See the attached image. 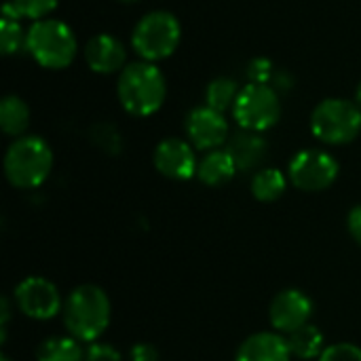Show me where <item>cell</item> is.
<instances>
[{
  "mask_svg": "<svg viewBox=\"0 0 361 361\" xmlns=\"http://www.w3.org/2000/svg\"><path fill=\"white\" fill-rule=\"evenodd\" d=\"M61 315L72 338L80 343H97V338L110 326L112 305L99 286L82 283L68 294Z\"/></svg>",
  "mask_w": 361,
  "mask_h": 361,
  "instance_id": "obj_1",
  "label": "cell"
},
{
  "mask_svg": "<svg viewBox=\"0 0 361 361\" xmlns=\"http://www.w3.org/2000/svg\"><path fill=\"white\" fill-rule=\"evenodd\" d=\"M118 99L131 116H150L161 110L167 97V80L152 61H135L118 74Z\"/></svg>",
  "mask_w": 361,
  "mask_h": 361,
  "instance_id": "obj_2",
  "label": "cell"
},
{
  "mask_svg": "<svg viewBox=\"0 0 361 361\" xmlns=\"http://www.w3.org/2000/svg\"><path fill=\"white\" fill-rule=\"evenodd\" d=\"M53 169V150L38 135L17 137L4 154V176L21 190L38 188Z\"/></svg>",
  "mask_w": 361,
  "mask_h": 361,
  "instance_id": "obj_3",
  "label": "cell"
},
{
  "mask_svg": "<svg viewBox=\"0 0 361 361\" xmlns=\"http://www.w3.org/2000/svg\"><path fill=\"white\" fill-rule=\"evenodd\" d=\"M25 51L34 57V61L47 70H63L68 68L76 53L78 40L70 25L59 19H40L25 34Z\"/></svg>",
  "mask_w": 361,
  "mask_h": 361,
  "instance_id": "obj_4",
  "label": "cell"
},
{
  "mask_svg": "<svg viewBox=\"0 0 361 361\" xmlns=\"http://www.w3.org/2000/svg\"><path fill=\"white\" fill-rule=\"evenodd\" d=\"M311 131L319 142L330 146L353 142L361 131V106L343 97L324 99L311 114Z\"/></svg>",
  "mask_w": 361,
  "mask_h": 361,
  "instance_id": "obj_5",
  "label": "cell"
},
{
  "mask_svg": "<svg viewBox=\"0 0 361 361\" xmlns=\"http://www.w3.org/2000/svg\"><path fill=\"white\" fill-rule=\"evenodd\" d=\"M182 40V25L173 13L152 11L144 15L131 34V44L144 61H161L169 57Z\"/></svg>",
  "mask_w": 361,
  "mask_h": 361,
  "instance_id": "obj_6",
  "label": "cell"
},
{
  "mask_svg": "<svg viewBox=\"0 0 361 361\" xmlns=\"http://www.w3.org/2000/svg\"><path fill=\"white\" fill-rule=\"evenodd\" d=\"M235 121L245 131L262 133L275 127L281 118V99L273 85L247 82L233 108Z\"/></svg>",
  "mask_w": 361,
  "mask_h": 361,
  "instance_id": "obj_7",
  "label": "cell"
},
{
  "mask_svg": "<svg viewBox=\"0 0 361 361\" xmlns=\"http://www.w3.org/2000/svg\"><path fill=\"white\" fill-rule=\"evenodd\" d=\"M338 171V161L330 152L317 148L296 152L288 165L290 182L305 192H322L330 188L336 182Z\"/></svg>",
  "mask_w": 361,
  "mask_h": 361,
  "instance_id": "obj_8",
  "label": "cell"
},
{
  "mask_svg": "<svg viewBox=\"0 0 361 361\" xmlns=\"http://www.w3.org/2000/svg\"><path fill=\"white\" fill-rule=\"evenodd\" d=\"M17 309L36 322H44L55 317L63 309V300L55 283L44 277H25L17 283L13 292Z\"/></svg>",
  "mask_w": 361,
  "mask_h": 361,
  "instance_id": "obj_9",
  "label": "cell"
},
{
  "mask_svg": "<svg viewBox=\"0 0 361 361\" xmlns=\"http://www.w3.org/2000/svg\"><path fill=\"white\" fill-rule=\"evenodd\" d=\"M313 311H315V305L309 294H305L302 290H296V288H288V290H281L271 300L269 319H271V326L275 328V332L288 336L294 330L311 324Z\"/></svg>",
  "mask_w": 361,
  "mask_h": 361,
  "instance_id": "obj_10",
  "label": "cell"
},
{
  "mask_svg": "<svg viewBox=\"0 0 361 361\" xmlns=\"http://www.w3.org/2000/svg\"><path fill=\"white\" fill-rule=\"evenodd\" d=\"M186 135L199 150H218L224 142H228V123L224 112H218L209 106L190 110L186 116Z\"/></svg>",
  "mask_w": 361,
  "mask_h": 361,
  "instance_id": "obj_11",
  "label": "cell"
},
{
  "mask_svg": "<svg viewBox=\"0 0 361 361\" xmlns=\"http://www.w3.org/2000/svg\"><path fill=\"white\" fill-rule=\"evenodd\" d=\"M152 163L157 171L169 180H190L192 176H197V167H199L192 146L180 137L163 140L154 148Z\"/></svg>",
  "mask_w": 361,
  "mask_h": 361,
  "instance_id": "obj_12",
  "label": "cell"
},
{
  "mask_svg": "<svg viewBox=\"0 0 361 361\" xmlns=\"http://www.w3.org/2000/svg\"><path fill=\"white\" fill-rule=\"evenodd\" d=\"M85 59L93 72L114 74V72H123L127 61V51L118 38L110 34H97L85 47Z\"/></svg>",
  "mask_w": 361,
  "mask_h": 361,
  "instance_id": "obj_13",
  "label": "cell"
},
{
  "mask_svg": "<svg viewBox=\"0 0 361 361\" xmlns=\"http://www.w3.org/2000/svg\"><path fill=\"white\" fill-rule=\"evenodd\" d=\"M292 353L288 341L279 332H256L247 336L239 349L235 361H290Z\"/></svg>",
  "mask_w": 361,
  "mask_h": 361,
  "instance_id": "obj_14",
  "label": "cell"
},
{
  "mask_svg": "<svg viewBox=\"0 0 361 361\" xmlns=\"http://www.w3.org/2000/svg\"><path fill=\"white\" fill-rule=\"evenodd\" d=\"M226 150L233 157L239 171H252L260 167L267 157V140L256 131L241 129L226 142Z\"/></svg>",
  "mask_w": 361,
  "mask_h": 361,
  "instance_id": "obj_15",
  "label": "cell"
},
{
  "mask_svg": "<svg viewBox=\"0 0 361 361\" xmlns=\"http://www.w3.org/2000/svg\"><path fill=\"white\" fill-rule=\"evenodd\" d=\"M237 165L233 161V157L228 154V150L224 148H218V150H209L201 161H199V167H197V178L207 184V186H224L228 184L235 173H237Z\"/></svg>",
  "mask_w": 361,
  "mask_h": 361,
  "instance_id": "obj_16",
  "label": "cell"
},
{
  "mask_svg": "<svg viewBox=\"0 0 361 361\" xmlns=\"http://www.w3.org/2000/svg\"><path fill=\"white\" fill-rule=\"evenodd\" d=\"M286 341H288L292 357H298V360H319L322 353L326 351V336L313 324H307L294 330L292 334L286 336Z\"/></svg>",
  "mask_w": 361,
  "mask_h": 361,
  "instance_id": "obj_17",
  "label": "cell"
},
{
  "mask_svg": "<svg viewBox=\"0 0 361 361\" xmlns=\"http://www.w3.org/2000/svg\"><path fill=\"white\" fill-rule=\"evenodd\" d=\"M0 127L6 135L21 137L30 127V106L17 95H6L0 102Z\"/></svg>",
  "mask_w": 361,
  "mask_h": 361,
  "instance_id": "obj_18",
  "label": "cell"
},
{
  "mask_svg": "<svg viewBox=\"0 0 361 361\" xmlns=\"http://www.w3.org/2000/svg\"><path fill=\"white\" fill-rule=\"evenodd\" d=\"M36 361H85V349L72 336H51L38 345Z\"/></svg>",
  "mask_w": 361,
  "mask_h": 361,
  "instance_id": "obj_19",
  "label": "cell"
},
{
  "mask_svg": "<svg viewBox=\"0 0 361 361\" xmlns=\"http://www.w3.org/2000/svg\"><path fill=\"white\" fill-rule=\"evenodd\" d=\"M286 188H288V178L277 167L260 169V171H256V176L252 180V195L260 203H273V201L281 199Z\"/></svg>",
  "mask_w": 361,
  "mask_h": 361,
  "instance_id": "obj_20",
  "label": "cell"
},
{
  "mask_svg": "<svg viewBox=\"0 0 361 361\" xmlns=\"http://www.w3.org/2000/svg\"><path fill=\"white\" fill-rule=\"evenodd\" d=\"M59 0H6L2 4V17L11 19H47L49 13L55 11Z\"/></svg>",
  "mask_w": 361,
  "mask_h": 361,
  "instance_id": "obj_21",
  "label": "cell"
},
{
  "mask_svg": "<svg viewBox=\"0 0 361 361\" xmlns=\"http://www.w3.org/2000/svg\"><path fill=\"white\" fill-rule=\"evenodd\" d=\"M239 91L237 89V82L228 76H220V78H214L207 89H205V106L218 110V112H224L228 108H235V102L239 97Z\"/></svg>",
  "mask_w": 361,
  "mask_h": 361,
  "instance_id": "obj_22",
  "label": "cell"
},
{
  "mask_svg": "<svg viewBox=\"0 0 361 361\" xmlns=\"http://www.w3.org/2000/svg\"><path fill=\"white\" fill-rule=\"evenodd\" d=\"M25 34L19 25L17 19L11 17H2L0 19V51L4 55H13L17 53L21 47H25Z\"/></svg>",
  "mask_w": 361,
  "mask_h": 361,
  "instance_id": "obj_23",
  "label": "cell"
},
{
  "mask_svg": "<svg viewBox=\"0 0 361 361\" xmlns=\"http://www.w3.org/2000/svg\"><path fill=\"white\" fill-rule=\"evenodd\" d=\"M89 135H91V142L97 148H102L104 152H108V154L121 152L123 142H121V133L116 131L114 125H110V123H97V125L91 127Z\"/></svg>",
  "mask_w": 361,
  "mask_h": 361,
  "instance_id": "obj_24",
  "label": "cell"
},
{
  "mask_svg": "<svg viewBox=\"0 0 361 361\" xmlns=\"http://www.w3.org/2000/svg\"><path fill=\"white\" fill-rule=\"evenodd\" d=\"M317 361H361V347L353 343H336L326 347Z\"/></svg>",
  "mask_w": 361,
  "mask_h": 361,
  "instance_id": "obj_25",
  "label": "cell"
},
{
  "mask_svg": "<svg viewBox=\"0 0 361 361\" xmlns=\"http://www.w3.org/2000/svg\"><path fill=\"white\" fill-rule=\"evenodd\" d=\"M275 76V70H273V61L267 59V57H256L250 61L247 66V78L250 82H260V85H271Z\"/></svg>",
  "mask_w": 361,
  "mask_h": 361,
  "instance_id": "obj_26",
  "label": "cell"
},
{
  "mask_svg": "<svg viewBox=\"0 0 361 361\" xmlns=\"http://www.w3.org/2000/svg\"><path fill=\"white\" fill-rule=\"evenodd\" d=\"M85 361H123V355L106 343H91L85 351Z\"/></svg>",
  "mask_w": 361,
  "mask_h": 361,
  "instance_id": "obj_27",
  "label": "cell"
},
{
  "mask_svg": "<svg viewBox=\"0 0 361 361\" xmlns=\"http://www.w3.org/2000/svg\"><path fill=\"white\" fill-rule=\"evenodd\" d=\"M129 361H161V355L154 345L150 343H137L129 351Z\"/></svg>",
  "mask_w": 361,
  "mask_h": 361,
  "instance_id": "obj_28",
  "label": "cell"
},
{
  "mask_svg": "<svg viewBox=\"0 0 361 361\" xmlns=\"http://www.w3.org/2000/svg\"><path fill=\"white\" fill-rule=\"evenodd\" d=\"M347 228H349V235L353 237V241L361 245V205L351 207V212L347 216Z\"/></svg>",
  "mask_w": 361,
  "mask_h": 361,
  "instance_id": "obj_29",
  "label": "cell"
},
{
  "mask_svg": "<svg viewBox=\"0 0 361 361\" xmlns=\"http://www.w3.org/2000/svg\"><path fill=\"white\" fill-rule=\"evenodd\" d=\"M355 102L361 106V82L357 85V91H355Z\"/></svg>",
  "mask_w": 361,
  "mask_h": 361,
  "instance_id": "obj_30",
  "label": "cell"
},
{
  "mask_svg": "<svg viewBox=\"0 0 361 361\" xmlns=\"http://www.w3.org/2000/svg\"><path fill=\"white\" fill-rule=\"evenodd\" d=\"M0 361H13V360H8L6 355H2V357H0Z\"/></svg>",
  "mask_w": 361,
  "mask_h": 361,
  "instance_id": "obj_31",
  "label": "cell"
},
{
  "mask_svg": "<svg viewBox=\"0 0 361 361\" xmlns=\"http://www.w3.org/2000/svg\"><path fill=\"white\" fill-rule=\"evenodd\" d=\"M121 2H137V0H121Z\"/></svg>",
  "mask_w": 361,
  "mask_h": 361,
  "instance_id": "obj_32",
  "label": "cell"
}]
</instances>
